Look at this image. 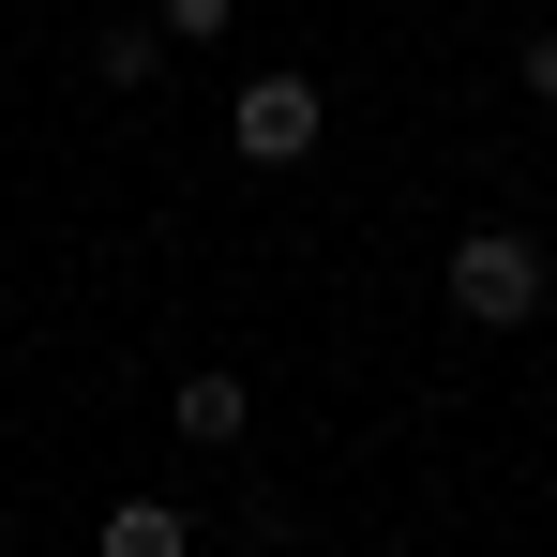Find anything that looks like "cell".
<instances>
[{"label": "cell", "mask_w": 557, "mask_h": 557, "mask_svg": "<svg viewBox=\"0 0 557 557\" xmlns=\"http://www.w3.org/2000/svg\"><path fill=\"white\" fill-rule=\"evenodd\" d=\"M543 242H528V226H467L453 242V317L467 332H528V317H543Z\"/></svg>", "instance_id": "cell-1"}, {"label": "cell", "mask_w": 557, "mask_h": 557, "mask_svg": "<svg viewBox=\"0 0 557 557\" xmlns=\"http://www.w3.org/2000/svg\"><path fill=\"white\" fill-rule=\"evenodd\" d=\"M182 437H196V453L242 437V376H182Z\"/></svg>", "instance_id": "cell-4"}, {"label": "cell", "mask_w": 557, "mask_h": 557, "mask_svg": "<svg viewBox=\"0 0 557 557\" xmlns=\"http://www.w3.org/2000/svg\"><path fill=\"white\" fill-rule=\"evenodd\" d=\"M226 15H242V0H166V30H182V46H211Z\"/></svg>", "instance_id": "cell-6"}, {"label": "cell", "mask_w": 557, "mask_h": 557, "mask_svg": "<svg viewBox=\"0 0 557 557\" xmlns=\"http://www.w3.org/2000/svg\"><path fill=\"white\" fill-rule=\"evenodd\" d=\"M528 106H557V30H528Z\"/></svg>", "instance_id": "cell-7"}, {"label": "cell", "mask_w": 557, "mask_h": 557, "mask_svg": "<svg viewBox=\"0 0 557 557\" xmlns=\"http://www.w3.org/2000/svg\"><path fill=\"white\" fill-rule=\"evenodd\" d=\"M151 61H166L151 30H106V46H91V76H106V91H151Z\"/></svg>", "instance_id": "cell-5"}, {"label": "cell", "mask_w": 557, "mask_h": 557, "mask_svg": "<svg viewBox=\"0 0 557 557\" xmlns=\"http://www.w3.org/2000/svg\"><path fill=\"white\" fill-rule=\"evenodd\" d=\"M317 136H332V91H317V76H257V91L226 106V151H242V166H301Z\"/></svg>", "instance_id": "cell-2"}, {"label": "cell", "mask_w": 557, "mask_h": 557, "mask_svg": "<svg viewBox=\"0 0 557 557\" xmlns=\"http://www.w3.org/2000/svg\"><path fill=\"white\" fill-rule=\"evenodd\" d=\"M196 528L182 512H166V497H121V512H106V557H182Z\"/></svg>", "instance_id": "cell-3"}]
</instances>
